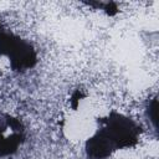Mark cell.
<instances>
[{"mask_svg": "<svg viewBox=\"0 0 159 159\" xmlns=\"http://www.w3.org/2000/svg\"><path fill=\"white\" fill-rule=\"evenodd\" d=\"M99 123L102 127L86 143V153L89 159H106L117 149L137 144L140 128L130 118L112 112Z\"/></svg>", "mask_w": 159, "mask_h": 159, "instance_id": "obj_1", "label": "cell"}, {"mask_svg": "<svg viewBox=\"0 0 159 159\" xmlns=\"http://www.w3.org/2000/svg\"><path fill=\"white\" fill-rule=\"evenodd\" d=\"M0 55L9 58L12 70L25 71L35 66L36 52L34 47L19 36L7 32L0 26Z\"/></svg>", "mask_w": 159, "mask_h": 159, "instance_id": "obj_2", "label": "cell"}, {"mask_svg": "<svg viewBox=\"0 0 159 159\" xmlns=\"http://www.w3.org/2000/svg\"><path fill=\"white\" fill-rule=\"evenodd\" d=\"M6 125H1L0 124V155H9L16 152L19 144H21L22 142V134L20 132L12 133L11 135L5 137L4 132H5Z\"/></svg>", "mask_w": 159, "mask_h": 159, "instance_id": "obj_3", "label": "cell"}, {"mask_svg": "<svg viewBox=\"0 0 159 159\" xmlns=\"http://www.w3.org/2000/svg\"><path fill=\"white\" fill-rule=\"evenodd\" d=\"M158 101H157V98H154L153 101H152V103H150V106H149V114H150V120L153 122V124H154V127L157 128L158 127V117H157V112H158Z\"/></svg>", "mask_w": 159, "mask_h": 159, "instance_id": "obj_4", "label": "cell"}]
</instances>
